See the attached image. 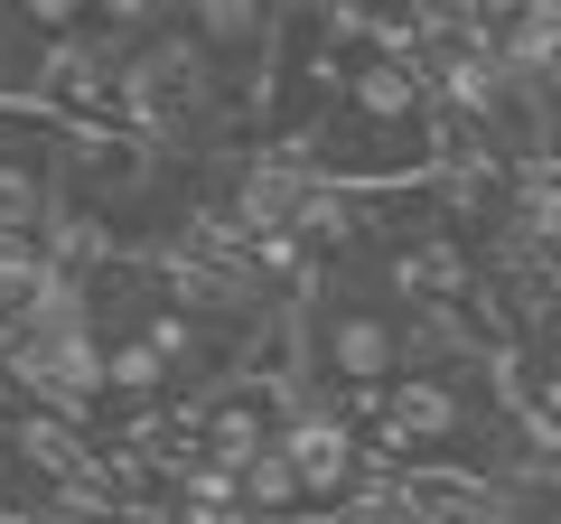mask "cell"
<instances>
[{
	"instance_id": "4",
	"label": "cell",
	"mask_w": 561,
	"mask_h": 524,
	"mask_svg": "<svg viewBox=\"0 0 561 524\" xmlns=\"http://www.w3.org/2000/svg\"><path fill=\"white\" fill-rule=\"evenodd\" d=\"M179 29H187V38H197L234 84H253V66L280 47V29H290V20H280V0H179Z\"/></svg>"
},
{
	"instance_id": "6",
	"label": "cell",
	"mask_w": 561,
	"mask_h": 524,
	"mask_svg": "<svg viewBox=\"0 0 561 524\" xmlns=\"http://www.w3.org/2000/svg\"><path fill=\"white\" fill-rule=\"evenodd\" d=\"M0 10H10V20H20L38 47H57V38H84V29H103V10H94V0H0Z\"/></svg>"
},
{
	"instance_id": "7",
	"label": "cell",
	"mask_w": 561,
	"mask_h": 524,
	"mask_svg": "<svg viewBox=\"0 0 561 524\" xmlns=\"http://www.w3.org/2000/svg\"><path fill=\"white\" fill-rule=\"evenodd\" d=\"M356 10H375V20H383V10H393V0H356Z\"/></svg>"
},
{
	"instance_id": "5",
	"label": "cell",
	"mask_w": 561,
	"mask_h": 524,
	"mask_svg": "<svg viewBox=\"0 0 561 524\" xmlns=\"http://www.w3.org/2000/svg\"><path fill=\"white\" fill-rule=\"evenodd\" d=\"M57 225V160L38 132H0V243H47Z\"/></svg>"
},
{
	"instance_id": "3",
	"label": "cell",
	"mask_w": 561,
	"mask_h": 524,
	"mask_svg": "<svg viewBox=\"0 0 561 524\" xmlns=\"http://www.w3.org/2000/svg\"><path fill=\"white\" fill-rule=\"evenodd\" d=\"M280 449L300 468L309 515H356L365 505V431H356V412H337L328 394H309V403L290 412V431H280Z\"/></svg>"
},
{
	"instance_id": "8",
	"label": "cell",
	"mask_w": 561,
	"mask_h": 524,
	"mask_svg": "<svg viewBox=\"0 0 561 524\" xmlns=\"http://www.w3.org/2000/svg\"><path fill=\"white\" fill-rule=\"evenodd\" d=\"M534 10H542V20H561V0H534Z\"/></svg>"
},
{
	"instance_id": "2",
	"label": "cell",
	"mask_w": 561,
	"mask_h": 524,
	"mask_svg": "<svg viewBox=\"0 0 561 524\" xmlns=\"http://www.w3.org/2000/svg\"><path fill=\"white\" fill-rule=\"evenodd\" d=\"M216 84L225 66L206 57L187 29H150V38L131 47V66H122V122H131L140 141H187L206 113H216Z\"/></svg>"
},
{
	"instance_id": "1",
	"label": "cell",
	"mask_w": 561,
	"mask_h": 524,
	"mask_svg": "<svg viewBox=\"0 0 561 524\" xmlns=\"http://www.w3.org/2000/svg\"><path fill=\"white\" fill-rule=\"evenodd\" d=\"M309 365H319V394L337 412H383V394L412 375L402 309L375 282H328L309 300Z\"/></svg>"
}]
</instances>
